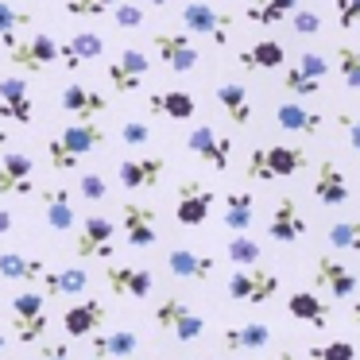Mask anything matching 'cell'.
<instances>
[{"mask_svg": "<svg viewBox=\"0 0 360 360\" xmlns=\"http://www.w3.org/2000/svg\"><path fill=\"white\" fill-rule=\"evenodd\" d=\"M287 63V47L279 39H259L248 51H240V66L244 70H275Z\"/></svg>", "mask_w": 360, "mask_h": 360, "instance_id": "836d02e7", "label": "cell"}, {"mask_svg": "<svg viewBox=\"0 0 360 360\" xmlns=\"http://www.w3.org/2000/svg\"><path fill=\"white\" fill-rule=\"evenodd\" d=\"M341 124H345V136H349L352 151L360 155V117H349V112H341Z\"/></svg>", "mask_w": 360, "mask_h": 360, "instance_id": "f5cc1de1", "label": "cell"}, {"mask_svg": "<svg viewBox=\"0 0 360 360\" xmlns=\"http://www.w3.org/2000/svg\"><path fill=\"white\" fill-rule=\"evenodd\" d=\"M112 236H117V225L101 213H89L82 217L78 225V236H74V248H78L82 259H112Z\"/></svg>", "mask_w": 360, "mask_h": 360, "instance_id": "ba28073f", "label": "cell"}, {"mask_svg": "<svg viewBox=\"0 0 360 360\" xmlns=\"http://www.w3.org/2000/svg\"><path fill=\"white\" fill-rule=\"evenodd\" d=\"M314 283H318L329 298H352L356 295V275H352V267L341 264V259H333V256L314 259Z\"/></svg>", "mask_w": 360, "mask_h": 360, "instance_id": "2e32d148", "label": "cell"}, {"mask_svg": "<svg viewBox=\"0 0 360 360\" xmlns=\"http://www.w3.org/2000/svg\"><path fill=\"white\" fill-rule=\"evenodd\" d=\"M279 295V275L267 271V267L252 264V267H236L229 275V298L236 302H248V306H264Z\"/></svg>", "mask_w": 360, "mask_h": 360, "instance_id": "277c9868", "label": "cell"}, {"mask_svg": "<svg viewBox=\"0 0 360 360\" xmlns=\"http://www.w3.org/2000/svg\"><path fill=\"white\" fill-rule=\"evenodd\" d=\"M4 349H8V337H4V333H0V352H4Z\"/></svg>", "mask_w": 360, "mask_h": 360, "instance_id": "91938a15", "label": "cell"}, {"mask_svg": "<svg viewBox=\"0 0 360 360\" xmlns=\"http://www.w3.org/2000/svg\"><path fill=\"white\" fill-rule=\"evenodd\" d=\"M43 221L55 233H70L78 213H74V194L66 186H47L43 190Z\"/></svg>", "mask_w": 360, "mask_h": 360, "instance_id": "484cf974", "label": "cell"}, {"mask_svg": "<svg viewBox=\"0 0 360 360\" xmlns=\"http://www.w3.org/2000/svg\"><path fill=\"white\" fill-rule=\"evenodd\" d=\"M182 27H186V35H205L217 47H225L233 35V16L205 4V0H194V4H182Z\"/></svg>", "mask_w": 360, "mask_h": 360, "instance_id": "8992f818", "label": "cell"}, {"mask_svg": "<svg viewBox=\"0 0 360 360\" xmlns=\"http://www.w3.org/2000/svg\"><path fill=\"white\" fill-rule=\"evenodd\" d=\"M148 70H151V58L143 55V51H136V47H124L117 63L105 66V78H109L112 94L128 97V94H136V89H140V82L148 78Z\"/></svg>", "mask_w": 360, "mask_h": 360, "instance_id": "30bf717a", "label": "cell"}, {"mask_svg": "<svg viewBox=\"0 0 360 360\" xmlns=\"http://www.w3.org/2000/svg\"><path fill=\"white\" fill-rule=\"evenodd\" d=\"M47 264L24 252H0V279H16V283H39Z\"/></svg>", "mask_w": 360, "mask_h": 360, "instance_id": "d6a6232c", "label": "cell"}, {"mask_svg": "<svg viewBox=\"0 0 360 360\" xmlns=\"http://www.w3.org/2000/svg\"><path fill=\"white\" fill-rule=\"evenodd\" d=\"M213 202H217V198H213V190L205 186V182H198V179L179 182V194H174V221L186 225V229L205 225L210 213H213Z\"/></svg>", "mask_w": 360, "mask_h": 360, "instance_id": "52a82bcc", "label": "cell"}, {"mask_svg": "<svg viewBox=\"0 0 360 360\" xmlns=\"http://www.w3.org/2000/svg\"><path fill=\"white\" fill-rule=\"evenodd\" d=\"M51 321H47V310H35V314H12V333H16L20 345H39L47 337Z\"/></svg>", "mask_w": 360, "mask_h": 360, "instance_id": "d590c367", "label": "cell"}, {"mask_svg": "<svg viewBox=\"0 0 360 360\" xmlns=\"http://www.w3.org/2000/svg\"><path fill=\"white\" fill-rule=\"evenodd\" d=\"M24 27H32V12L12 8L8 0H0V35H8V32H24Z\"/></svg>", "mask_w": 360, "mask_h": 360, "instance_id": "7bdbcfd3", "label": "cell"}, {"mask_svg": "<svg viewBox=\"0 0 360 360\" xmlns=\"http://www.w3.org/2000/svg\"><path fill=\"white\" fill-rule=\"evenodd\" d=\"M120 229H124V240L132 248H151L159 240V217L151 205L143 202H124L120 205Z\"/></svg>", "mask_w": 360, "mask_h": 360, "instance_id": "7c38bea8", "label": "cell"}, {"mask_svg": "<svg viewBox=\"0 0 360 360\" xmlns=\"http://www.w3.org/2000/svg\"><path fill=\"white\" fill-rule=\"evenodd\" d=\"M117 0H66L63 8L66 16H82V20H94V16H105Z\"/></svg>", "mask_w": 360, "mask_h": 360, "instance_id": "ee69618b", "label": "cell"}, {"mask_svg": "<svg viewBox=\"0 0 360 360\" xmlns=\"http://www.w3.org/2000/svg\"><path fill=\"white\" fill-rule=\"evenodd\" d=\"M109 12H112V20H117V27H124V32L143 27V8H140V4H124V0H117Z\"/></svg>", "mask_w": 360, "mask_h": 360, "instance_id": "f6af8a7d", "label": "cell"}, {"mask_svg": "<svg viewBox=\"0 0 360 360\" xmlns=\"http://www.w3.org/2000/svg\"><path fill=\"white\" fill-rule=\"evenodd\" d=\"M124 360H136V356H124Z\"/></svg>", "mask_w": 360, "mask_h": 360, "instance_id": "94428289", "label": "cell"}, {"mask_svg": "<svg viewBox=\"0 0 360 360\" xmlns=\"http://www.w3.org/2000/svg\"><path fill=\"white\" fill-rule=\"evenodd\" d=\"M105 58V35L97 32H74L66 43H58V63L66 70H82L86 63H97Z\"/></svg>", "mask_w": 360, "mask_h": 360, "instance_id": "d6986e66", "label": "cell"}, {"mask_svg": "<svg viewBox=\"0 0 360 360\" xmlns=\"http://www.w3.org/2000/svg\"><path fill=\"white\" fill-rule=\"evenodd\" d=\"M337 78L345 82L349 89H360V47H352V43H341L337 47Z\"/></svg>", "mask_w": 360, "mask_h": 360, "instance_id": "74e56055", "label": "cell"}, {"mask_svg": "<svg viewBox=\"0 0 360 360\" xmlns=\"http://www.w3.org/2000/svg\"><path fill=\"white\" fill-rule=\"evenodd\" d=\"M0 47H4V58L12 66L27 74H43L58 63V39L55 35H20V32H8L0 35Z\"/></svg>", "mask_w": 360, "mask_h": 360, "instance_id": "3957f363", "label": "cell"}, {"mask_svg": "<svg viewBox=\"0 0 360 360\" xmlns=\"http://www.w3.org/2000/svg\"><path fill=\"white\" fill-rule=\"evenodd\" d=\"M148 112H155V117H167V120H194L198 101H194V94H186V89L148 94Z\"/></svg>", "mask_w": 360, "mask_h": 360, "instance_id": "83f0119b", "label": "cell"}, {"mask_svg": "<svg viewBox=\"0 0 360 360\" xmlns=\"http://www.w3.org/2000/svg\"><path fill=\"white\" fill-rule=\"evenodd\" d=\"M43 302H47V298H43L39 290H24V295L12 298V314H35V310H43Z\"/></svg>", "mask_w": 360, "mask_h": 360, "instance_id": "681fc988", "label": "cell"}, {"mask_svg": "<svg viewBox=\"0 0 360 360\" xmlns=\"http://www.w3.org/2000/svg\"><path fill=\"white\" fill-rule=\"evenodd\" d=\"M136 352H140V337L132 329H105V333H94V341H89L94 360H124Z\"/></svg>", "mask_w": 360, "mask_h": 360, "instance_id": "603a6c76", "label": "cell"}, {"mask_svg": "<svg viewBox=\"0 0 360 360\" xmlns=\"http://www.w3.org/2000/svg\"><path fill=\"white\" fill-rule=\"evenodd\" d=\"M326 240L333 244L337 252H356L360 256V221H333Z\"/></svg>", "mask_w": 360, "mask_h": 360, "instance_id": "ab89813d", "label": "cell"}, {"mask_svg": "<svg viewBox=\"0 0 360 360\" xmlns=\"http://www.w3.org/2000/svg\"><path fill=\"white\" fill-rule=\"evenodd\" d=\"M39 283L47 298H74L89 287V275H86V267H47Z\"/></svg>", "mask_w": 360, "mask_h": 360, "instance_id": "4316f807", "label": "cell"}, {"mask_svg": "<svg viewBox=\"0 0 360 360\" xmlns=\"http://www.w3.org/2000/svg\"><path fill=\"white\" fill-rule=\"evenodd\" d=\"M283 89H287L290 97H314L321 89V78H314V74H306L302 66H287L283 70Z\"/></svg>", "mask_w": 360, "mask_h": 360, "instance_id": "f35d334b", "label": "cell"}, {"mask_svg": "<svg viewBox=\"0 0 360 360\" xmlns=\"http://www.w3.org/2000/svg\"><path fill=\"white\" fill-rule=\"evenodd\" d=\"M306 356L310 360H352L356 349H352V341H329V345H310Z\"/></svg>", "mask_w": 360, "mask_h": 360, "instance_id": "60d3db41", "label": "cell"}, {"mask_svg": "<svg viewBox=\"0 0 360 360\" xmlns=\"http://www.w3.org/2000/svg\"><path fill=\"white\" fill-rule=\"evenodd\" d=\"M105 314L109 310H105L101 298H82V302H74L70 310L63 314V333L70 337V341L74 337H94L97 329L105 326Z\"/></svg>", "mask_w": 360, "mask_h": 360, "instance_id": "ffe728a7", "label": "cell"}, {"mask_svg": "<svg viewBox=\"0 0 360 360\" xmlns=\"http://www.w3.org/2000/svg\"><path fill=\"white\" fill-rule=\"evenodd\" d=\"M12 225H16L12 210H4V205H0V236H8V233H12Z\"/></svg>", "mask_w": 360, "mask_h": 360, "instance_id": "db71d44e", "label": "cell"}, {"mask_svg": "<svg viewBox=\"0 0 360 360\" xmlns=\"http://www.w3.org/2000/svg\"><path fill=\"white\" fill-rule=\"evenodd\" d=\"M0 117L12 124H32L35 120V101L24 78H0Z\"/></svg>", "mask_w": 360, "mask_h": 360, "instance_id": "ac0fdd59", "label": "cell"}, {"mask_svg": "<svg viewBox=\"0 0 360 360\" xmlns=\"http://www.w3.org/2000/svg\"><path fill=\"white\" fill-rule=\"evenodd\" d=\"M155 326L167 329V333H174L182 345L198 341V337L205 333V318L186 302V298H179V295L163 298V302L155 306Z\"/></svg>", "mask_w": 360, "mask_h": 360, "instance_id": "5b68a950", "label": "cell"}, {"mask_svg": "<svg viewBox=\"0 0 360 360\" xmlns=\"http://www.w3.org/2000/svg\"><path fill=\"white\" fill-rule=\"evenodd\" d=\"M298 66H302L306 74H314V78H321V82H326V74H329V63L321 55H314V51H306V55L298 58Z\"/></svg>", "mask_w": 360, "mask_h": 360, "instance_id": "f907efd6", "label": "cell"}, {"mask_svg": "<svg viewBox=\"0 0 360 360\" xmlns=\"http://www.w3.org/2000/svg\"><path fill=\"white\" fill-rule=\"evenodd\" d=\"M333 8H337L341 32H352V27L360 24V0H333Z\"/></svg>", "mask_w": 360, "mask_h": 360, "instance_id": "7dc6e473", "label": "cell"}, {"mask_svg": "<svg viewBox=\"0 0 360 360\" xmlns=\"http://www.w3.org/2000/svg\"><path fill=\"white\" fill-rule=\"evenodd\" d=\"M151 47H155L159 63L174 74H190L198 66V43L186 32H155L151 35Z\"/></svg>", "mask_w": 360, "mask_h": 360, "instance_id": "9c48e42d", "label": "cell"}, {"mask_svg": "<svg viewBox=\"0 0 360 360\" xmlns=\"http://www.w3.org/2000/svg\"><path fill=\"white\" fill-rule=\"evenodd\" d=\"M275 124L283 132H295V136H318L321 112H314L306 101H283V105H275Z\"/></svg>", "mask_w": 360, "mask_h": 360, "instance_id": "cb8c5ba5", "label": "cell"}, {"mask_svg": "<svg viewBox=\"0 0 360 360\" xmlns=\"http://www.w3.org/2000/svg\"><path fill=\"white\" fill-rule=\"evenodd\" d=\"M186 148L194 151L205 167H213V171H229V159H233V140H229V136H221L213 124L190 128Z\"/></svg>", "mask_w": 360, "mask_h": 360, "instance_id": "8fae6325", "label": "cell"}, {"mask_svg": "<svg viewBox=\"0 0 360 360\" xmlns=\"http://www.w3.org/2000/svg\"><path fill=\"white\" fill-rule=\"evenodd\" d=\"M314 198L321 205H345L349 202V179L333 159H321L318 171H314Z\"/></svg>", "mask_w": 360, "mask_h": 360, "instance_id": "7402d4cb", "label": "cell"}, {"mask_svg": "<svg viewBox=\"0 0 360 360\" xmlns=\"http://www.w3.org/2000/svg\"><path fill=\"white\" fill-rule=\"evenodd\" d=\"M229 259H233L236 267H252V264H259L264 259V248H259V240H252L248 233H236V236H229Z\"/></svg>", "mask_w": 360, "mask_h": 360, "instance_id": "8d00e7d4", "label": "cell"}, {"mask_svg": "<svg viewBox=\"0 0 360 360\" xmlns=\"http://www.w3.org/2000/svg\"><path fill=\"white\" fill-rule=\"evenodd\" d=\"M221 221H225L229 233H248L252 221H256V198H252V190H233V194L225 198Z\"/></svg>", "mask_w": 360, "mask_h": 360, "instance_id": "4dcf8cb0", "label": "cell"}, {"mask_svg": "<svg viewBox=\"0 0 360 360\" xmlns=\"http://www.w3.org/2000/svg\"><path fill=\"white\" fill-rule=\"evenodd\" d=\"M58 105H63L74 120H97L101 112H109V97L89 89V86H78V82H70V86L63 89Z\"/></svg>", "mask_w": 360, "mask_h": 360, "instance_id": "44dd1931", "label": "cell"}, {"mask_svg": "<svg viewBox=\"0 0 360 360\" xmlns=\"http://www.w3.org/2000/svg\"><path fill=\"white\" fill-rule=\"evenodd\" d=\"M120 140H124L128 148H143V143L151 140V128L143 124V120H128V124L120 128Z\"/></svg>", "mask_w": 360, "mask_h": 360, "instance_id": "c3c4849f", "label": "cell"}, {"mask_svg": "<svg viewBox=\"0 0 360 360\" xmlns=\"http://www.w3.org/2000/svg\"><path fill=\"white\" fill-rule=\"evenodd\" d=\"M295 8H298V0H252L248 8H244V16H248L252 24H259V27H275V24H283Z\"/></svg>", "mask_w": 360, "mask_h": 360, "instance_id": "e575fe53", "label": "cell"}, {"mask_svg": "<svg viewBox=\"0 0 360 360\" xmlns=\"http://www.w3.org/2000/svg\"><path fill=\"white\" fill-rule=\"evenodd\" d=\"M78 194L86 198V202H105V198H109V182H105V174H97V171H86L78 179Z\"/></svg>", "mask_w": 360, "mask_h": 360, "instance_id": "b9f144b4", "label": "cell"}, {"mask_svg": "<svg viewBox=\"0 0 360 360\" xmlns=\"http://www.w3.org/2000/svg\"><path fill=\"white\" fill-rule=\"evenodd\" d=\"M275 360H295V352H287V349H283V352H279V356H275Z\"/></svg>", "mask_w": 360, "mask_h": 360, "instance_id": "680465c9", "label": "cell"}, {"mask_svg": "<svg viewBox=\"0 0 360 360\" xmlns=\"http://www.w3.org/2000/svg\"><path fill=\"white\" fill-rule=\"evenodd\" d=\"M287 314L295 321H306V326H318V329L329 326V306H326V298H318L314 290H295V295L287 298Z\"/></svg>", "mask_w": 360, "mask_h": 360, "instance_id": "f546056e", "label": "cell"}, {"mask_svg": "<svg viewBox=\"0 0 360 360\" xmlns=\"http://www.w3.org/2000/svg\"><path fill=\"white\" fill-rule=\"evenodd\" d=\"M287 20H290V27H295V35H318L321 32V16L310 8H302V4H298Z\"/></svg>", "mask_w": 360, "mask_h": 360, "instance_id": "bcb514c9", "label": "cell"}, {"mask_svg": "<svg viewBox=\"0 0 360 360\" xmlns=\"http://www.w3.org/2000/svg\"><path fill=\"white\" fill-rule=\"evenodd\" d=\"M148 4H155V8H167V4H174V0H148Z\"/></svg>", "mask_w": 360, "mask_h": 360, "instance_id": "6f0895ef", "label": "cell"}, {"mask_svg": "<svg viewBox=\"0 0 360 360\" xmlns=\"http://www.w3.org/2000/svg\"><path fill=\"white\" fill-rule=\"evenodd\" d=\"M105 283L117 298H148L155 290V275L148 267H128V264H109L105 267Z\"/></svg>", "mask_w": 360, "mask_h": 360, "instance_id": "5bb4252c", "label": "cell"}, {"mask_svg": "<svg viewBox=\"0 0 360 360\" xmlns=\"http://www.w3.org/2000/svg\"><path fill=\"white\" fill-rule=\"evenodd\" d=\"M267 345H271V329L264 321H248V326H236L221 333V349H229V352H259Z\"/></svg>", "mask_w": 360, "mask_h": 360, "instance_id": "f1b7e54d", "label": "cell"}, {"mask_svg": "<svg viewBox=\"0 0 360 360\" xmlns=\"http://www.w3.org/2000/svg\"><path fill=\"white\" fill-rule=\"evenodd\" d=\"M217 105L225 109V117L233 120L236 128L252 124V97H248V89H244L240 82H225V86H217Z\"/></svg>", "mask_w": 360, "mask_h": 360, "instance_id": "1f68e13d", "label": "cell"}, {"mask_svg": "<svg viewBox=\"0 0 360 360\" xmlns=\"http://www.w3.org/2000/svg\"><path fill=\"white\" fill-rule=\"evenodd\" d=\"M167 174V159L163 155H140V159H124L117 167V179L124 190H155Z\"/></svg>", "mask_w": 360, "mask_h": 360, "instance_id": "9a60e30c", "label": "cell"}, {"mask_svg": "<svg viewBox=\"0 0 360 360\" xmlns=\"http://www.w3.org/2000/svg\"><path fill=\"white\" fill-rule=\"evenodd\" d=\"M213 256H205V252H194V248H171L167 252V271L174 275V279H194V283H205L213 275Z\"/></svg>", "mask_w": 360, "mask_h": 360, "instance_id": "d4e9b609", "label": "cell"}, {"mask_svg": "<svg viewBox=\"0 0 360 360\" xmlns=\"http://www.w3.org/2000/svg\"><path fill=\"white\" fill-rule=\"evenodd\" d=\"M267 236H271L275 244H295V240L306 236V217H302V210H298L295 198L283 194L279 202H275L271 221H267Z\"/></svg>", "mask_w": 360, "mask_h": 360, "instance_id": "e0dca14e", "label": "cell"}, {"mask_svg": "<svg viewBox=\"0 0 360 360\" xmlns=\"http://www.w3.org/2000/svg\"><path fill=\"white\" fill-rule=\"evenodd\" d=\"M8 148V132H4V128H0V151Z\"/></svg>", "mask_w": 360, "mask_h": 360, "instance_id": "9f6ffc18", "label": "cell"}, {"mask_svg": "<svg viewBox=\"0 0 360 360\" xmlns=\"http://www.w3.org/2000/svg\"><path fill=\"white\" fill-rule=\"evenodd\" d=\"M101 148H105V128L97 120H74L70 128H63L58 136L47 140V163L63 174V171H74L82 159Z\"/></svg>", "mask_w": 360, "mask_h": 360, "instance_id": "6da1fadb", "label": "cell"}, {"mask_svg": "<svg viewBox=\"0 0 360 360\" xmlns=\"http://www.w3.org/2000/svg\"><path fill=\"white\" fill-rule=\"evenodd\" d=\"M306 151L295 143H271V148H252L244 174L252 182H275V179H295L298 171H306Z\"/></svg>", "mask_w": 360, "mask_h": 360, "instance_id": "7a4b0ae2", "label": "cell"}, {"mask_svg": "<svg viewBox=\"0 0 360 360\" xmlns=\"http://www.w3.org/2000/svg\"><path fill=\"white\" fill-rule=\"evenodd\" d=\"M349 318L360 326V298H352V306H349Z\"/></svg>", "mask_w": 360, "mask_h": 360, "instance_id": "11a10c76", "label": "cell"}, {"mask_svg": "<svg viewBox=\"0 0 360 360\" xmlns=\"http://www.w3.org/2000/svg\"><path fill=\"white\" fill-rule=\"evenodd\" d=\"M39 345H43V360H74L66 341H47V337H43Z\"/></svg>", "mask_w": 360, "mask_h": 360, "instance_id": "816d5d0a", "label": "cell"}, {"mask_svg": "<svg viewBox=\"0 0 360 360\" xmlns=\"http://www.w3.org/2000/svg\"><path fill=\"white\" fill-rule=\"evenodd\" d=\"M35 190V163L24 151H4L0 159V198H24Z\"/></svg>", "mask_w": 360, "mask_h": 360, "instance_id": "4fadbf2b", "label": "cell"}]
</instances>
